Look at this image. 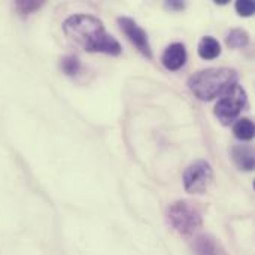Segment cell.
I'll list each match as a JSON object with an SVG mask.
<instances>
[{
  "instance_id": "cell-1",
  "label": "cell",
  "mask_w": 255,
  "mask_h": 255,
  "mask_svg": "<svg viewBox=\"0 0 255 255\" xmlns=\"http://www.w3.org/2000/svg\"><path fill=\"white\" fill-rule=\"evenodd\" d=\"M63 30L72 42L88 52L120 55L123 51L120 42L105 30L103 22L94 15H72L63 22Z\"/></svg>"
},
{
  "instance_id": "cell-2",
  "label": "cell",
  "mask_w": 255,
  "mask_h": 255,
  "mask_svg": "<svg viewBox=\"0 0 255 255\" xmlns=\"http://www.w3.org/2000/svg\"><path fill=\"white\" fill-rule=\"evenodd\" d=\"M239 73L230 67H211L194 73L188 79L191 93L200 100L209 102L238 84Z\"/></svg>"
},
{
  "instance_id": "cell-3",
  "label": "cell",
  "mask_w": 255,
  "mask_h": 255,
  "mask_svg": "<svg viewBox=\"0 0 255 255\" xmlns=\"http://www.w3.org/2000/svg\"><path fill=\"white\" fill-rule=\"evenodd\" d=\"M167 221L182 236L194 235L203 226L200 211L187 200H178L167 208Z\"/></svg>"
},
{
  "instance_id": "cell-4",
  "label": "cell",
  "mask_w": 255,
  "mask_h": 255,
  "mask_svg": "<svg viewBox=\"0 0 255 255\" xmlns=\"http://www.w3.org/2000/svg\"><path fill=\"white\" fill-rule=\"evenodd\" d=\"M247 103L248 96L245 88L239 84H235L224 93V96L215 105V115L224 126H229L233 121H236V118L244 111Z\"/></svg>"
},
{
  "instance_id": "cell-5",
  "label": "cell",
  "mask_w": 255,
  "mask_h": 255,
  "mask_svg": "<svg viewBox=\"0 0 255 255\" xmlns=\"http://www.w3.org/2000/svg\"><path fill=\"white\" fill-rule=\"evenodd\" d=\"M214 179L212 166L206 160H197L184 172V188L191 194H203L208 191Z\"/></svg>"
},
{
  "instance_id": "cell-6",
  "label": "cell",
  "mask_w": 255,
  "mask_h": 255,
  "mask_svg": "<svg viewBox=\"0 0 255 255\" xmlns=\"http://www.w3.org/2000/svg\"><path fill=\"white\" fill-rule=\"evenodd\" d=\"M118 24H120V28L124 31V34L130 39V42L145 57L152 58V51H151V45H149L146 31L133 18H128V16H120L118 18Z\"/></svg>"
},
{
  "instance_id": "cell-7",
  "label": "cell",
  "mask_w": 255,
  "mask_h": 255,
  "mask_svg": "<svg viewBox=\"0 0 255 255\" xmlns=\"http://www.w3.org/2000/svg\"><path fill=\"white\" fill-rule=\"evenodd\" d=\"M193 250L196 255H229L223 244L211 235L197 236L193 242Z\"/></svg>"
},
{
  "instance_id": "cell-8",
  "label": "cell",
  "mask_w": 255,
  "mask_h": 255,
  "mask_svg": "<svg viewBox=\"0 0 255 255\" xmlns=\"http://www.w3.org/2000/svg\"><path fill=\"white\" fill-rule=\"evenodd\" d=\"M161 61L166 69L169 70H178L187 63V49L182 43L176 42L169 45L161 57Z\"/></svg>"
},
{
  "instance_id": "cell-9",
  "label": "cell",
  "mask_w": 255,
  "mask_h": 255,
  "mask_svg": "<svg viewBox=\"0 0 255 255\" xmlns=\"http://www.w3.org/2000/svg\"><path fill=\"white\" fill-rule=\"evenodd\" d=\"M232 158L241 170L254 169V149L250 145H236L232 149Z\"/></svg>"
},
{
  "instance_id": "cell-10",
  "label": "cell",
  "mask_w": 255,
  "mask_h": 255,
  "mask_svg": "<svg viewBox=\"0 0 255 255\" xmlns=\"http://www.w3.org/2000/svg\"><path fill=\"white\" fill-rule=\"evenodd\" d=\"M199 55L203 60H214L221 54V45L220 42L212 36H205L199 43Z\"/></svg>"
},
{
  "instance_id": "cell-11",
  "label": "cell",
  "mask_w": 255,
  "mask_h": 255,
  "mask_svg": "<svg viewBox=\"0 0 255 255\" xmlns=\"http://www.w3.org/2000/svg\"><path fill=\"white\" fill-rule=\"evenodd\" d=\"M226 43H227L229 48L241 49V48L248 46V43H250V36H248V33H247L244 28H233V30H230V33L227 34Z\"/></svg>"
},
{
  "instance_id": "cell-12",
  "label": "cell",
  "mask_w": 255,
  "mask_h": 255,
  "mask_svg": "<svg viewBox=\"0 0 255 255\" xmlns=\"http://www.w3.org/2000/svg\"><path fill=\"white\" fill-rule=\"evenodd\" d=\"M233 133L239 140H251L254 137V123L250 118H241L236 121Z\"/></svg>"
},
{
  "instance_id": "cell-13",
  "label": "cell",
  "mask_w": 255,
  "mask_h": 255,
  "mask_svg": "<svg viewBox=\"0 0 255 255\" xmlns=\"http://www.w3.org/2000/svg\"><path fill=\"white\" fill-rule=\"evenodd\" d=\"M60 67H61V70H63L66 75L75 76V75H78V73L81 72V61H79V58L75 57V55H66V57L61 58Z\"/></svg>"
},
{
  "instance_id": "cell-14",
  "label": "cell",
  "mask_w": 255,
  "mask_h": 255,
  "mask_svg": "<svg viewBox=\"0 0 255 255\" xmlns=\"http://www.w3.org/2000/svg\"><path fill=\"white\" fill-rule=\"evenodd\" d=\"M42 4H43L42 1H36V0H19L15 3V9L21 15H30L34 10H37Z\"/></svg>"
},
{
  "instance_id": "cell-15",
  "label": "cell",
  "mask_w": 255,
  "mask_h": 255,
  "mask_svg": "<svg viewBox=\"0 0 255 255\" xmlns=\"http://www.w3.org/2000/svg\"><path fill=\"white\" fill-rule=\"evenodd\" d=\"M255 4L251 0H239L236 1V10L239 12V15L242 16H251L254 13Z\"/></svg>"
},
{
  "instance_id": "cell-16",
  "label": "cell",
  "mask_w": 255,
  "mask_h": 255,
  "mask_svg": "<svg viewBox=\"0 0 255 255\" xmlns=\"http://www.w3.org/2000/svg\"><path fill=\"white\" fill-rule=\"evenodd\" d=\"M166 6L169 9H173V10H182L185 7V3L179 1V0H173V1H166Z\"/></svg>"
}]
</instances>
